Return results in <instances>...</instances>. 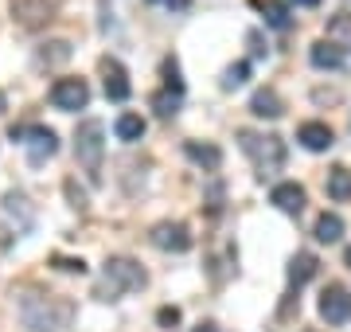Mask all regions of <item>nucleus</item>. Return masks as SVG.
<instances>
[{
  "instance_id": "3",
  "label": "nucleus",
  "mask_w": 351,
  "mask_h": 332,
  "mask_svg": "<svg viewBox=\"0 0 351 332\" xmlns=\"http://www.w3.org/2000/svg\"><path fill=\"white\" fill-rule=\"evenodd\" d=\"M145 270L133 262V258H110L106 262V278H101V289L98 297H106V301H113L117 294H129V289H141L145 285Z\"/></svg>"
},
{
  "instance_id": "15",
  "label": "nucleus",
  "mask_w": 351,
  "mask_h": 332,
  "mask_svg": "<svg viewBox=\"0 0 351 332\" xmlns=\"http://www.w3.org/2000/svg\"><path fill=\"white\" fill-rule=\"evenodd\" d=\"M250 114L254 117H281L285 114V106H281V98H277V90H258L250 98Z\"/></svg>"
},
{
  "instance_id": "22",
  "label": "nucleus",
  "mask_w": 351,
  "mask_h": 332,
  "mask_svg": "<svg viewBox=\"0 0 351 332\" xmlns=\"http://www.w3.org/2000/svg\"><path fill=\"white\" fill-rule=\"evenodd\" d=\"M152 106H156V114H160V117H172L176 110H180V94H156Z\"/></svg>"
},
{
  "instance_id": "19",
  "label": "nucleus",
  "mask_w": 351,
  "mask_h": 332,
  "mask_svg": "<svg viewBox=\"0 0 351 332\" xmlns=\"http://www.w3.org/2000/svg\"><path fill=\"white\" fill-rule=\"evenodd\" d=\"M316 243H339L343 239V219L339 215H332V211H324V215L316 219Z\"/></svg>"
},
{
  "instance_id": "24",
  "label": "nucleus",
  "mask_w": 351,
  "mask_h": 332,
  "mask_svg": "<svg viewBox=\"0 0 351 332\" xmlns=\"http://www.w3.org/2000/svg\"><path fill=\"white\" fill-rule=\"evenodd\" d=\"M156 320H160L164 329H172V324H180V309H176V305H164L160 313H156Z\"/></svg>"
},
{
  "instance_id": "6",
  "label": "nucleus",
  "mask_w": 351,
  "mask_h": 332,
  "mask_svg": "<svg viewBox=\"0 0 351 332\" xmlns=\"http://www.w3.org/2000/svg\"><path fill=\"white\" fill-rule=\"evenodd\" d=\"M149 239H152V246H160V250H176V254L191 250V230L184 227V223H172V219L156 223Z\"/></svg>"
},
{
  "instance_id": "17",
  "label": "nucleus",
  "mask_w": 351,
  "mask_h": 332,
  "mask_svg": "<svg viewBox=\"0 0 351 332\" xmlns=\"http://www.w3.org/2000/svg\"><path fill=\"white\" fill-rule=\"evenodd\" d=\"M316 266H320V262H316V254H308V250H301V254H297L293 262H289V281H293V285L301 289L304 281H308V278L316 274Z\"/></svg>"
},
{
  "instance_id": "12",
  "label": "nucleus",
  "mask_w": 351,
  "mask_h": 332,
  "mask_svg": "<svg viewBox=\"0 0 351 332\" xmlns=\"http://www.w3.org/2000/svg\"><path fill=\"white\" fill-rule=\"evenodd\" d=\"M308 59H313V67H320V71H339V67H343V51L332 47L328 39H320V43L308 47Z\"/></svg>"
},
{
  "instance_id": "11",
  "label": "nucleus",
  "mask_w": 351,
  "mask_h": 332,
  "mask_svg": "<svg viewBox=\"0 0 351 332\" xmlns=\"http://www.w3.org/2000/svg\"><path fill=\"white\" fill-rule=\"evenodd\" d=\"M184 153H188L195 165H203L207 172H215V168L223 165V149L211 145V141H203V145H199V141H188V145H184Z\"/></svg>"
},
{
  "instance_id": "23",
  "label": "nucleus",
  "mask_w": 351,
  "mask_h": 332,
  "mask_svg": "<svg viewBox=\"0 0 351 332\" xmlns=\"http://www.w3.org/2000/svg\"><path fill=\"white\" fill-rule=\"evenodd\" d=\"M51 262L63 270V274H86V262H82V258H63V254H55Z\"/></svg>"
},
{
  "instance_id": "1",
  "label": "nucleus",
  "mask_w": 351,
  "mask_h": 332,
  "mask_svg": "<svg viewBox=\"0 0 351 332\" xmlns=\"http://www.w3.org/2000/svg\"><path fill=\"white\" fill-rule=\"evenodd\" d=\"M101 156H106V126H101L98 117H86L75 133V161L86 172L90 184L101 180Z\"/></svg>"
},
{
  "instance_id": "10",
  "label": "nucleus",
  "mask_w": 351,
  "mask_h": 332,
  "mask_svg": "<svg viewBox=\"0 0 351 332\" xmlns=\"http://www.w3.org/2000/svg\"><path fill=\"white\" fill-rule=\"evenodd\" d=\"M269 204H277L285 215H301L304 211V188L293 184V180H289V184H277L274 192H269Z\"/></svg>"
},
{
  "instance_id": "21",
  "label": "nucleus",
  "mask_w": 351,
  "mask_h": 332,
  "mask_svg": "<svg viewBox=\"0 0 351 332\" xmlns=\"http://www.w3.org/2000/svg\"><path fill=\"white\" fill-rule=\"evenodd\" d=\"M246 78H250V63H234V67H226V75H223V90L242 86Z\"/></svg>"
},
{
  "instance_id": "4",
  "label": "nucleus",
  "mask_w": 351,
  "mask_h": 332,
  "mask_svg": "<svg viewBox=\"0 0 351 332\" xmlns=\"http://www.w3.org/2000/svg\"><path fill=\"white\" fill-rule=\"evenodd\" d=\"M27 137V161L32 165H43V161H51V156L59 153V137H55V129L47 126H32V129H12V141Z\"/></svg>"
},
{
  "instance_id": "7",
  "label": "nucleus",
  "mask_w": 351,
  "mask_h": 332,
  "mask_svg": "<svg viewBox=\"0 0 351 332\" xmlns=\"http://www.w3.org/2000/svg\"><path fill=\"white\" fill-rule=\"evenodd\" d=\"M320 317L328 324H348L351 320V294L343 285H328L324 294H320Z\"/></svg>"
},
{
  "instance_id": "18",
  "label": "nucleus",
  "mask_w": 351,
  "mask_h": 332,
  "mask_svg": "<svg viewBox=\"0 0 351 332\" xmlns=\"http://www.w3.org/2000/svg\"><path fill=\"white\" fill-rule=\"evenodd\" d=\"M113 133H117V141H141L145 137V117L141 114H121L117 121H113Z\"/></svg>"
},
{
  "instance_id": "8",
  "label": "nucleus",
  "mask_w": 351,
  "mask_h": 332,
  "mask_svg": "<svg viewBox=\"0 0 351 332\" xmlns=\"http://www.w3.org/2000/svg\"><path fill=\"white\" fill-rule=\"evenodd\" d=\"M101 82H106V98L110 102H125L129 98V75H125V67L117 63V59H101Z\"/></svg>"
},
{
  "instance_id": "26",
  "label": "nucleus",
  "mask_w": 351,
  "mask_h": 332,
  "mask_svg": "<svg viewBox=\"0 0 351 332\" xmlns=\"http://www.w3.org/2000/svg\"><path fill=\"white\" fill-rule=\"evenodd\" d=\"M195 332H219V329H215V324H199Z\"/></svg>"
},
{
  "instance_id": "13",
  "label": "nucleus",
  "mask_w": 351,
  "mask_h": 332,
  "mask_svg": "<svg viewBox=\"0 0 351 332\" xmlns=\"http://www.w3.org/2000/svg\"><path fill=\"white\" fill-rule=\"evenodd\" d=\"M328 43L339 47V51L348 55L351 51V12H339L328 20Z\"/></svg>"
},
{
  "instance_id": "27",
  "label": "nucleus",
  "mask_w": 351,
  "mask_h": 332,
  "mask_svg": "<svg viewBox=\"0 0 351 332\" xmlns=\"http://www.w3.org/2000/svg\"><path fill=\"white\" fill-rule=\"evenodd\" d=\"M343 262H348V270H351V246H348V250H343Z\"/></svg>"
},
{
  "instance_id": "2",
  "label": "nucleus",
  "mask_w": 351,
  "mask_h": 332,
  "mask_svg": "<svg viewBox=\"0 0 351 332\" xmlns=\"http://www.w3.org/2000/svg\"><path fill=\"white\" fill-rule=\"evenodd\" d=\"M239 145H242V153L254 161L258 176H274V172H281V165H285V141L274 137V133L239 129Z\"/></svg>"
},
{
  "instance_id": "14",
  "label": "nucleus",
  "mask_w": 351,
  "mask_h": 332,
  "mask_svg": "<svg viewBox=\"0 0 351 332\" xmlns=\"http://www.w3.org/2000/svg\"><path fill=\"white\" fill-rule=\"evenodd\" d=\"M12 12L20 16V24H27V27L51 20V8L43 4V0H12Z\"/></svg>"
},
{
  "instance_id": "9",
  "label": "nucleus",
  "mask_w": 351,
  "mask_h": 332,
  "mask_svg": "<svg viewBox=\"0 0 351 332\" xmlns=\"http://www.w3.org/2000/svg\"><path fill=\"white\" fill-rule=\"evenodd\" d=\"M297 141H301L308 153H328V149L336 145V133H332V126H324V121H304V126L297 129Z\"/></svg>"
},
{
  "instance_id": "20",
  "label": "nucleus",
  "mask_w": 351,
  "mask_h": 332,
  "mask_svg": "<svg viewBox=\"0 0 351 332\" xmlns=\"http://www.w3.org/2000/svg\"><path fill=\"white\" fill-rule=\"evenodd\" d=\"M262 16H265V24L277 27V32L289 27V4L285 0H262Z\"/></svg>"
},
{
  "instance_id": "25",
  "label": "nucleus",
  "mask_w": 351,
  "mask_h": 332,
  "mask_svg": "<svg viewBox=\"0 0 351 332\" xmlns=\"http://www.w3.org/2000/svg\"><path fill=\"white\" fill-rule=\"evenodd\" d=\"M289 4H297V8H316L320 0H289Z\"/></svg>"
},
{
  "instance_id": "5",
  "label": "nucleus",
  "mask_w": 351,
  "mask_h": 332,
  "mask_svg": "<svg viewBox=\"0 0 351 332\" xmlns=\"http://www.w3.org/2000/svg\"><path fill=\"white\" fill-rule=\"evenodd\" d=\"M51 106L55 110H63V114H75V110H86L90 102V86L86 78H59L55 86H51Z\"/></svg>"
},
{
  "instance_id": "16",
  "label": "nucleus",
  "mask_w": 351,
  "mask_h": 332,
  "mask_svg": "<svg viewBox=\"0 0 351 332\" xmlns=\"http://www.w3.org/2000/svg\"><path fill=\"white\" fill-rule=\"evenodd\" d=\"M328 200H336V204H351V172L343 165L328 172Z\"/></svg>"
}]
</instances>
